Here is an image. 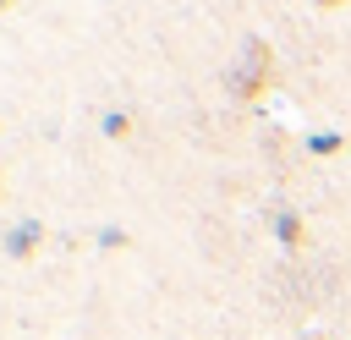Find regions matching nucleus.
<instances>
[{"mask_svg": "<svg viewBox=\"0 0 351 340\" xmlns=\"http://www.w3.org/2000/svg\"><path fill=\"white\" fill-rule=\"evenodd\" d=\"M0 192H5V170H0Z\"/></svg>", "mask_w": 351, "mask_h": 340, "instance_id": "1a4fd4ad", "label": "nucleus"}, {"mask_svg": "<svg viewBox=\"0 0 351 340\" xmlns=\"http://www.w3.org/2000/svg\"><path fill=\"white\" fill-rule=\"evenodd\" d=\"M99 132H104L110 143H121V137L132 132V115H126V110H104V121H99Z\"/></svg>", "mask_w": 351, "mask_h": 340, "instance_id": "20e7f679", "label": "nucleus"}, {"mask_svg": "<svg viewBox=\"0 0 351 340\" xmlns=\"http://www.w3.org/2000/svg\"><path fill=\"white\" fill-rule=\"evenodd\" d=\"M38 241H44V219H16V225L0 236V252L22 263V258H33V252H38Z\"/></svg>", "mask_w": 351, "mask_h": 340, "instance_id": "f03ea898", "label": "nucleus"}, {"mask_svg": "<svg viewBox=\"0 0 351 340\" xmlns=\"http://www.w3.org/2000/svg\"><path fill=\"white\" fill-rule=\"evenodd\" d=\"M313 5H318V11H335V5H346V0H313Z\"/></svg>", "mask_w": 351, "mask_h": 340, "instance_id": "0eeeda50", "label": "nucleus"}, {"mask_svg": "<svg viewBox=\"0 0 351 340\" xmlns=\"http://www.w3.org/2000/svg\"><path fill=\"white\" fill-rule=\"evenodd\" d=\"M269 66H274L269 44L247 38V49H241V66L230 71V88H236V99H258V93L269 88Z\"/></svg>", "mask_w": 351, "mask_h": 340, "instance_id": "f257e3e1", "label": "nucleus"}, {"mask_svg": "<svg viewBox=\"0 0 351 340\" xmlns=\"http://www.w3.org/2000/svg\"><path fill=\"white\" fill-rule=\"evenodd\" d=\"M11 5H16V0H0V11H11Z\"/></svg>", "mask_w": 351, "mask_h": 340, "instance_id": "6e6552de", "label": "nucleus"}, {"mask_svg": "<svg viewBox=\"0 0 351 340\" xmlns=\"http://www.w3.org/2000/svg\"><path fill=\"white\" fill-rule=\"evenodd\" d=\"M340 148H346L340 132H313V137H307V154H318V159H329V154H340Z\"/></svg>", "mask_w": 351, "mask_h": 340, "instance_id": "39448f33", "label": "nucleus"}, {"mask_svg": "<svg viewBox=\"0 0 351 340\" xmlns=\"http://www.w3.org/2000/svg\"><path fill=\"white\" fill-rule=\"evenodd\" d=\"M99 247H126V230H121V225H110V230H99Z\"/></svg>", "mask_w": 351, "mask_h": 340, "instance_id": "423d86ee", "label": "nucleus"}, {"mask_svg": "<svg viewBox=\"0 0 351 340\" xmlns=\"http://www.w3.org/2000/svg\"><path fill=\"white\" fill-rule=\"evenodd\" d=\"M274 236H280L285 247H302V214H296V208H280V214H274Z\"/></svg>", "mask_w": 351, "mask_h": 340, "instance_id": "7ed1b4c3", "label": "nucleus"}]
</instances>
